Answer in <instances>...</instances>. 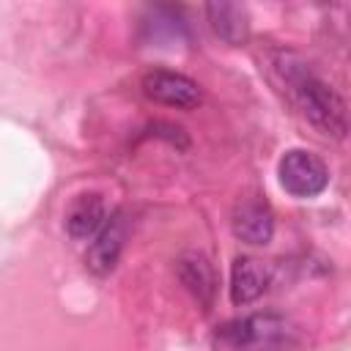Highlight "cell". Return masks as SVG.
<instances>
[{
  "mask_svg": "<svg viewBox=\"0 0 351 351\" xmlns=\"http://www.w3.org/2000/svg\"><path fill=\"white\" fill-rule=\"evenodd\" d=\"M274 71L280 74L282 85L293 96L299 112L307 118L310 126H315L321 134L343 140L348 132V112L340 93L326 85L321 77L313 74V69L293 52H277L274 55Z\"/></svg>",
  "mask_w": 351,
  "mask_h": 351,
  "instance_id": "obj_1",
  "label": "cell"
},
{
  "mask_svg": "<svg viewBox=\"0 0 351 351\" xmlns=\"http://www.w3.org/2000/svg\"><path fill=\"white\" fill-rule=\"evenodd\" d=\"M296 343L293 324L280 313H252L217 326L214 351H285Z\"/></svg>",
  "mask_w": 351,
  "mask_h": 351,
  "instance_id": "obj_2",
  "label": "cell"
},
{
  "mask_svg": "<svg viewBox=\"0 0 351 351\" xmlns=\"http://www.w3.org/2000/svg\"><path fill=\"white\" fill-rule=\"evenodd\" d=\"M277 173H280V184L288 195L293 197H315L326 189L329 184V170L326 165L304 151V148H291L282 154L280 165H277Z\"/></svg>",
  "mask_w": 351,
  "mask_h": 351,
  "instance_id": "obj_3",
  "label": "cell"
},
{
  "mask_svg": "<svg viewBox=\"0 0 351 351\" xmlns=\"http://www.w3.org/2000/svg\"><path fill=\"white\" fill-rule=\"evenodd\" d=\"M143 93L156 101V104H165V107H178V110H189V107H197L203 93H200V85L181 74V71H170V69H154L143 77L140 82Z\"/></svg>",
  "mask_w": 351,
  "mask_h": 351,
  "instance_id": "obj_4",
  "label": "cell"
},
{
  "mask_svg": "<svg viewBox=\"0 0 351 351\" xmlns=\"http://www.w3.org/2000/svg\"><path fill=\"white\" fill-rule=\"evenodd\" d=\"M123 239H126V219L121 211H112L88 247V255H85L88 269L93 274H110L121 258Z\"/></svg>",
  "mask_w": 351,
  "mask_h": 351,
  "instance_id": "obj_5",
  "label": "cell"
},
{
  "mask_svg": "<svg viewBox=\"0 0 351 351\" xmlns=\"http://www.w3.org/2000/svg\"><path fill=\"white\" fill-rule=\"evenodd\" d=\"M233 233L236 239L247 241V244H269L271 233H274V214L269 208L266 200L261 197H247L236 206L233 211Z\"/></svg>",
  "mask_w": 351,
  "mask_h": 351,
  "instance_id": "obj_6",
  "label": "cell"
},
{
  "mask_svg": "<svg viewBox=\"0 0 351 351\" xmlns=\"http://www.w3.org/2000/svg\"><path fill=\"white\" fill-rule=\"evenodd\" d=\"M178 280L181 285L208 310L217 296V271L200 252H186L178 258Z\"/></svg>",
  "mask_w": 351,
  "mask_h": 351,
  "instance_id": "obj_7",
  "label": "cell"
},
{
  "mask_svg": "<svg viewBox=\"0 0 351 351\" xmlns=\"http://www.w3.org/2000/svg\"><path fill=\"white\" fill-rule=\"evenodd\" d=\"M269 288V269L255 258H236L230 269V299L233 304H250Z\"/></svg>",
  "mask_w": 351,
  "mask_h": 351,
  "instance_id": "obj_8",
  "label": "cell"
},
{
  "mask_svg": "<svg viewBox=\"0 0 351 351\" xmlns=\"http://www.w3.org/2000/svg\"><path fill=\"white\" fill-rule=\"evenodd\" d=\"M206 16L211 30L230 47H239L247 41L250 36V16L241 5L236 3H208L206 5Z\"/></svg>",
  "mask_w": 351,
  "mask_h": 351,
  "instance_id": "obj_9",
  "label": "cell"
},
{
  "mask_svg": "<svg viewBox=\"0 0 351 351\" xmlns=\"http://www.w3.org/2000/svg\"><path fill=\"white\" fill-rule=\"evenodd\" d=\"M104 219H107L104 200L99 195H80L66 214V230L71 239H93L104 225Z\"/></svg>",
  "mask_w": 351,
  "mask_h": 351,
  "instance_id": "obj_10",
  "label": "cell"
},
{
  "mask_svg": "<svg viewBox=\"0 0 351 351\" xmlns=\"http://www.w3.org/2000/svg\"><path fill=\"white\" fill-rule=\"evenodd\" d=\"M145 30H148L151 38H165V41L189 38V27L184 22V14L176 5H154V8H148Z\"/></svg>",
  "mask_w": 351,
  "mask_h": 351,
  "instance_id": "obj_11",
  "label": "cell"
}]
</instances>
